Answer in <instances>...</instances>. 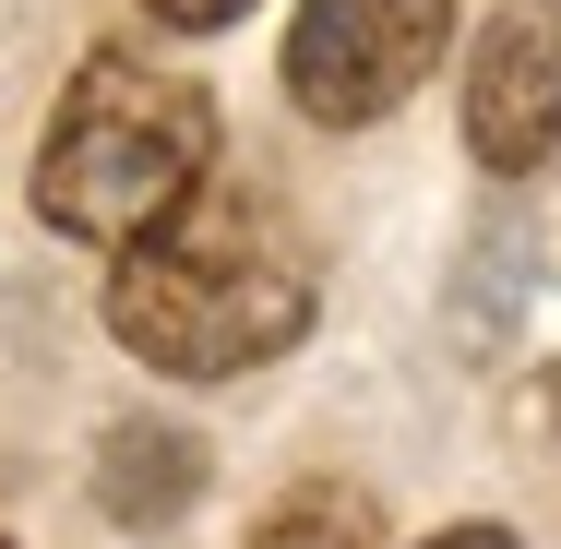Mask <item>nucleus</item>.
<instances>
[{
  "mask_svg": "<svg viewBox=\"0 0 561 549\" xmlns=\"http://www.w3.org/2000/svg\"><path fill=\"white\" fill-rule=\"evenodd\" d=\"M108 334L144 358V370H180V382L287 358V346L311 334V239L275 216L263 192L192 180L156 227L119 239Z\"/></svg>",
  "mask_w": 561,
  "mask_h": 549,
  "instance_id": "obj_1",
  "label": "nucleus"
},
{
  "mask_svg": "<svg viewBox=\"0 0 561 549\" xmlns=\"http://www.w3.org/2000/svg\"><path fill=\"white\" fill-rule=\"evenodd\" d=\"M204 168H216V96L156 72V60H131V48H96L72 72L60 119H48V144H36V216L60 239H108L119 251Z\"/></svg>",
  "mask_w": 561,
  "mask_h": 549,
  "instance_id": "obj_2",
  "label": "nucleus"
},
{
  "mask_svg": "<svg viewBox=\"0 0 561 549\" xmlns=\"http://www.w3.org/2000/svg\"><path fill=\"white\" fill-rule=\"evenodd\" d=\"M454 48V0H299L287 24V96L311 119H382L419 96Z\"/></svg>",
  "mask_w": 561,
  "mask_h": 549,
  "instance_id": "obj_3",
  "label": "nucleus"
},
{
  "mask_svg": "<svg viewBox=\"0 0 561 549\" xmlns=\"http://www.w3.org/2000/svg\"><path fill=\"white\" fill-rule=\"evenodd\" d=\"M466 144L490 180H526L561 144V0H502L466 60Z\"/></svg>",
  "mask_w": 561,
  "mask_h": 549,
  "instance_id": "obj_4",
  "label": "nucleus"
},
{
  "mask_svg": "<svg viewBox=\"0 0 561 549\" xmlns=\"http://www.w3.org/2000/svg\"><path fill=\"white\" fill-rule=\"evenodd\" d=\"M192 490H204V442H192V431L119 419V431L96 442V502H108L119 526H180Z\"/></svg>",
  "mask_w": 561,
  "mask_h": 549,
  "instance_id": "obj_5",
  "label": "nucleus"
},
{
  "mask_svg": "<svg viewBox=\"0 0 561 549\" xmlns=\"http://www.w3.org/2000/svg\"><path fill=\"white\" fill-rule=\"evenodd\" d=\"M251 549H382V526H370V502H358V490L311 478V490H287V502L263 514V538H251Z\"/></svg>",
  "mask_w": 561,
  "mask_h": 549,
  "instance_id": "obj_6",
  "label": "nucleus"
},
{
  "mask_svg": "<svg viewBox=\"0 0 561 549\" xmlns=\"http://www.w3.org/2000/svg\"><path fill=\"white\" fill-rule=\"evenodd\" d=\"M251 0H156V24H192V36H216V24H239Z\"/></svg>",
  "mask_w": 561,
  "mask_h": 549,
  "instance_id": "obj_7",
  "label": "nucleus"
},
{
  "mask_svg": "<svg viewBox=\"0 0 561 549\" xmlns=\"http://www.w3.org/2000/svg\"><path fill=\"white\" fill-rule=\"evenodd\" d=\"M431 549H514V538H502V526H443Z\"/></svg>",
  "mask_w": 561,
  "mask_h": 549,
  "instance_id": "obj_8",
  "label": "nucleus"
},
{
  "mask_svg": "<svg viewBox=\"0 0 561 549\" xmlns=\"http://www.w3.org/2000/svg\"><path fill=\"white\" fill-rule=\"evenodd\" d=\"M538 407H550V431H561V370H550V382H538Z\"/></svg>",
  "mask_w": 561,
  "mask_h": 549,
  "instance_id": "obj_9",
  "label": "nucleus"
}]
</instances>
